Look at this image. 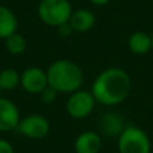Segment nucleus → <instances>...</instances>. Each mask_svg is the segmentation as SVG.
<instances>
[{
    "label": "nucleus",
    "instance_id": "1",
    "mask_svg": "<svg viewBox=\"0 0 153 153\" xmlns=\"http://www.w3.org/2000/svg\"><path fill=\"white\" fill-rule=\"evenodd\" d=\"M90 91L101 105L117 106L130 95L132 78L124 69L109 67L95 76Z\"/></svg>",
    "mask_w": 153,
    "mask_h": 153
},
{
    "label": "nucleus",
    "instance_id": "2",
    "mask_svg": "<svg viewBox=\"0 0 153 153\" xmlns=\"http://www.w3.org/2000/svg\"><path fill=\"white\" fill-rule=\"evenodd\" d=\"M46 73L48 86L53 87L58 94H71L79 90L83 85V71L81 66L71 59H56L51 62Z\"/></svg>",
    "mask_w": 153,
    "mask_h": 153
},
{
    "label": "nucleus",
    "instance_id": "3",
    "mask_svg": "<svg viewBox=\"0 0 153 153\" xmlns=\"http://www.w3.org/2000/svg\"><path fill=\"white\" fill-rule=\"evenodd\" d=\"M73 13L69 0H40L38 4V16L48 27H59L70 20Z\"/></svg>",
    "mask_w": 153,
    "mask_h": 153
},
{
    "label": "nucleus",
    "instance_id": "4",
    "mask_svg": "<svg viewBox=\"0 0 153 153\" xmlns=\"http://www.w3.org/2000/svg\"><path fill=\"white\" fill-rule=\"evenodd\" d=\"M117 138V148L120 153H151L152 151V143L148 133L136 125H126Z\"/></svg>",
    "mask_w": 153,
    "mask_h": 153
},
{
    "label": "nucleus",
    "instance_id": "5",
    "mask_svg": "<svg viewBox=\"0 0 153 153\" xmlns=\"http://www.w3.org/2000/svg\"><path fill=\"white\" fill-rule=\"evenodd\" d=\"M95 103L97 101L91 91L79 89L69 95L66 101V111L71 118L82 120L91 114Z\"/></svg>",
    "mask_w": 153,
    "mask_h": 153
},
{
    "label": "nucleus",
    "instance_id": "6",
    "mask_svg": "<svg viewBox=\"0 0 153 153\" xmlns=\"http://www.w3.org/2000/svg\"><path fill=\"white\" fill-rule=\"evenodd\" d=\"M16 130H19L27 138L40 140L50 132V122L42 114H28L20 120Z\"/></svg>",
    "mask_w": 153,
    "mask_h": 153
},
{
    "label": "nucleus",
    "instance_id": "7",
    "mask_svg": "<svg viewBox=\"0 0 153 153\" xmlns=\"http://www.w3.org/2000/svg\"><path fill=\"white\" fill-rule=\"evenodd\" d=\"M20 86L23 87L24 91L30 93V94L39 95V93L46 86H48L47 73L36 66L27 67L20 74Z\"/></svg>",
    "mask_w": 153,
    "mask_h": 153
},
{
    "label": "nucleus",
    "instance_id": "8",
    "mask_svg": "<svg viewBox=\"0 0 153 153\" xmlns=\"http://www.w3.org/2000/svg\"><path fill=\"white\" fill-rule=\"evenodd\" d=\"M22 117L18 106L8 98L0 97V132H12L19 126Z\"/></svg>",
    "mask_w": 153,
    "mask_h": 153
},
{
    "label": "nucleus",
    "instance_id": "9",
    "mask_svg": "<svg viewBox=\"0 0 153 153\" xmlns=\"http://www.w3.org/2000/svg\"><path fill=\"white\" fill-rule=\"evenodd\" d=\"M102 148V138L94 130L82 132L74 141L75 153H100Z\"/></svg>",
    "mask_w": 153,
    "mask_h": 153
},
{
    "label": "nucleus",
    "instance_id": "10",
    "mask_svg": "<svg viewBox=\"0 0 153 153\" xmlns=\"http://www.w3.org/2000/svg\"><path fill=\"white\" fill-rule=\"evenodd\" d=\"M69 24L71 26L74 32L85 34V32H89L95 26V15L90 10L78 8V10L73 11Z\"/></svg>",
    "mask_w": 153,
    "mask_h": 153
},
{
    "label": "nucleus",
    "instance_id": "11",
    "mask_svg": "<svg viewBox=\"0 0 153 153\" xmlns=\"http://www.w3.org/2000/svg\"><path fill=\"white\" fill-rule=\"evenodd\" d=\"M100 126L103 134L110 136V137H118L120 133L125 129V121L124 117L120 116L116 111H108L101 117Z\"/></svg>",
    "mask_w": 153,
    "mask_h": 153
},
{
    "label": "nucleus",
    "instance_id": "12",
    "mask_svg": "<svg viewBox=\"0 0 153 153\" xmlns=\"http://www.w3.org/2000/svg\"><path fill=\"white\" fill-rule=\"evenodd\" d=\"M128 48L136 55H145L152 50V36L144 31H136L128 38Z\"/></svg>",
    "mask_w": 153,
    "mask_h": 153
},
{
    "label": "nucleus",
    "instance_id": "13",
    "mask_svg": "<svg viewBox=\"0 0 153 153\" xmlns=\"http://www.w3.org/2000/svg\"><path fill=\"white\" fill-rule=\"evenodd\" d=\"M18 18L8 7L0 4V39H7L18 32Z\"/></svg>",
    "mask_w": 153,
    "mask_h": 153
},
{
    "label": "nucleus",
    "instance_id": "14",
    "mask_svg": "<svg viewBox=\"0 0 153 153\" xmlns=\"http://www.w3.org/2000/svg\"><path fill=\"white\" fill-rule=\"evenodd\" d=\"M4 46L5 50L11 55H22L27 48V40L22 34L15 32L11 36H8L7 39H4Z\"/></svg>",
    "mask_w": 153,
    "mask_h": 153
},
{
    "label": "nucleus",
    "instance_id": "15",
    "mask_svg": "<svg viewBox=\"0 0 153 153\" xmlns=\"http://www.w3.org/2000/svg\"><path fill=\"white\" fill-rule=\"evenodd\" d=\"M20 86V73L15 69H4L0 71V89L10 91Z\"/></svg>",
    "mask_w": 153,
    "mask_h": 153
},
{
    "label": "nucleus",
    "instance_id": "16",
    "mask_svg": "<svg viewBox=\"0 0 153 153\" xmlns=\"http://www.w3.org/2000/svg\"><path fill=\"white\" fill-rule=\"evenodd\" d=\"M58 97V93L53 89L51 86H46L42 91L39 93V98L43 103H53Z\"/></svg>",
    "mask_w": 153,
    "mask_h": 153
},
{
    "label": "nucleus",
    "instance_id": "17",
    "mask_svg": "<svg viewBox=\"0 0 153 153\" xmlns=\"http://www.w3.org/2000/svg\"><path fill=\"white\" fill-rule=\"evenodd\" d=\"M73 32H74V31H73L71 26L69 24V22H67V23H65V24H61L59 27H56V34H58L61 38H67V36H70Z\"/></svg>",
    "mask_w": 153,
    "mask_h": 153
},
{
    "label": "nucleus",
    "instance_id": "18",
    "mask_svg": "<svg viewBox=\"0 0 153 153\" xmlns=\"http://www.w3.org/2000/svg\"><path fill=\"white\" fill-rule=\"evenodd\" d=\"M0 153H15V149L8 140L0 138Z\"/></svg>",
    "mask_w": 153,
    "mask_h": 153
},
{
    "label": "nucleus",
    "instance_id": "19",
    "mask_svg": "<svg viewBox=\"0 0 153 153\" xmlns=\"http://www.w3.org/2000/svg\"><path fill=\"white\" fill-rule=\"evenodd\" d=\"M90 3H93L94 5H98V7H102V5H106L110 0H89Z\"/></svg>",
    "mask_w": 153,
    "mask_h": 153
},
{
    "label": "nucleus",
    "instance_id": "20",
    "mask_svg": "<svg viewBox=\"0 0 153 153\" xmlns=\"http://www.w3.org/2000/svg\"><path fill=\"white\" fill-rule=\"evenodd\" d=\"M151 36H152V50H153V34L151 35Z\"/></svg>",
    "mask_w": 153,
    "mask_h": 153
},
{
    "label": "nucleus",
    "instance_id": "21",
    "mask_svg": "<svg viewBox=\"0 0 153 153\" xmlns=\"http://www.w3.org/2000/svg\"><path fill=\"white\" fill-rule=\"evenodd\" d=\"M0 94H1V89H0Z\"/></svg>",
    "mask_w": 153,
    "mask_h": 153
}]
</instances>
